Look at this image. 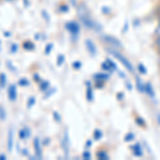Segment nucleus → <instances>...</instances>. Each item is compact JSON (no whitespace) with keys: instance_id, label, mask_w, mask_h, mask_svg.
<instances>
[{"instance_id":"1","label":"nucleus","mask_w":160,"mask_h":160,"mask_svg":"<svg viewBox=\"0 0 160 160\" xmlns=\"http://www.w3.org/2000/svg\"><path fill=\"white\" fill-rule=\"evenodd\" d=\"M107 51L110 53V55H112L113 57H114L117 60H118L121 62V63L123 64V66L125 68L127 71H129L130 73H133V66L132 64L130 63V61L128 60L127 58H126L125 56L122 55V53L118 51V49H114V48H107Z\"/></svg>"},{"instance_id":"2","label":"nucleus","mask_w":160,"mask_h":160,"mask_svg":"<svg viewBox=\"0 0 160 160\" xmlns=\"http://www.w3.org/2000/svg\"><path fill=\"white\" fill-rule=\"evenodd\" d=\"M105 43H107L109 45L110 48H114V49H122L123 48V44L118 38H114L113 35H104L102 37Z\"/></svg>"},{"instance_id":"3","label":"nucleus","mask_w":160,"mask_h":160,"mask_svg":"<svg viewBox=\"0 0 160 160\" xmlns=\"http://www.w3.org/2000/svg\"><path fill=\"white\" fill-rule=\"evenodd\" d=\"M65 28L68 30V32L71 33L72 35H78L79 34L80 27H79L78 22H68V24L65 25Z\"/></svg>"},{"instance_id":"4","label":"nucleus","mask_w":160,"mask_h":160,"mask_svg":"<svg viewBox=\"0 0 160 160\" xmlns=\"http://www.w3.org/2000/svg\"><path fill=\"white\" fill-rule=\"evenodd\" d=\"M8 97L11 102H15L17 99V90L15 84H11L8 89Z\"/></svg>"},{"instance_id":"5","label":"nucleus","mask_w":160,"mask_h":160,"mask_svg":"<svg viewBox=\"0 0 160 160\" xmlns=\"http://www.w3.org/2000/svg\"><path fill=\"white\" fill-rule=\"evenodd\" d=\"M33 146H34V149H35L37 158H42V148H41V142L38 140V138H34Z\"/></svg>"},{"instance_id":"6","label":"nucleus","mask_w":160,"mask_h":160,"mask_svg":"<svg viewBox=\"0 0 160 160\" xmlns=\"http://www.w3.org/2000/svg\"><path fill=\"white\" fill-rule=\"evenodd\" d=\"M86 46H87L88 50H89V52L91 53V55H92L93 57L96 56V52H97L96 47H95L94 43H93L91 40H87V41H86Z\"/></svg>"},{"instance_id":"7","label":"nucleus","mask_w":160,"mask_h":160,"mask_svg":"<svg viewBox=\"0 0 160 160\" xmlns=\"http://www.w3.org/2000/svg\"><path fill=\"white\" fill-rule=\"evenodd\" d=\"M13 149V129L10 128L9 133H8V151L11 153Z\"/></svg>"},{"instance_id":"8","label":"nucleus","mask_w":160,"mask_h":160,"mask_svg":"<svg viewBox=\"0 0 160 160\" xmlns=\"http://www.w3.org/2000/svg\"><path fill=\"white\" fill-rule=\"evenodd\" d=\"M136 84H137V88H138L139 92L140 93L145 92V84H144V82L141 80L140 77H138V76L136 77Z\"/></svg>"},{"instance_id":"9","label":"nucleus","mask_w":160,"mask_h":160,"mask_svg":"<svg viewBox=\"0 0 160 160\" xmlns=\"http://www.w3.org/2000/svg\"><path fill=\"white\" fill-rule=\"evenodd\" d=\"M29 137H30V130L28 127H24L19 131V138L22 139V140H25V139L29 138Z\"/></svg>"},{"instance_id":"10","label":"nucleus","mask_w":160,"mask_h":160,"mask_svg":"<svg viewBox=\"0 0 160 160\" xmlns=\"http://www.w3.org/2000/svg\"><path fill=\"white\" fill-rule=\"evenodd\" d=\"M145 93H148L149 96L155 100V92H154L153 87H152V84L149 83V82H148V83L145 84Z\"/></svg>"},{"instance_id":"11","label":"nucleus","mask_w":160,"mask_h":160,"mask_svg":"<svg viewBox=\"0 0 160 160\" xmlns=\"http://www.w3.org/2000/svg\"><path fill=\"white\" fill-rule=\"evenodd\" d=\"M132 149H133V154H135L136 156L141 157L142 155H143V151H142L141 146L139 145V144H135V145L132 146Z\"/></svg>"},{"instance_id":"12","label":"nucleus","mask_w":160,"mask_h":160,"mask_svg":"<svg viewBox=\"0 0 160 160\" xmlns=\"http://www.w3.org/2000/svg\"><path fill=\"white\" fill-rule=\"evenodd\" d=\"M22 47H24L26 50H33L34 49V44L31 42V41H25V42L22 43Z\"/></svg>"},{"instance_id":"13","label":"nucleus","mask_w":160,"mask_h":160,"mask_svg":"<svg viewBox=\"0 0 160 160\" xmlns=\"http://www.w3.org/2000/svg\"><path fill=\"white\" fill-rule=\"evenodd\" d=\"M97 158L102 159V160H108V159H109V156H108V154L106 153V152L100 151V152L97 153Z\"/></svg>"},{"instance_id":"14","label":"nucleus","mask_w":160,"mask_h":160,"mask_svg":"<svg viewBox=\"0 0 160 160\" xmlns=\"http://www.w3.org/2000/svg\"><path fill=\"white\" fill-rule=\"evenodd\" d=\"M48 87H49V82L48 81H43V82H41V84H40V89L42 90L43 92L47 91Z\"/></svg>"},{"instance_id":"15","label":"nucleus","mask_w":160,"mask_h":160,"mask_svg":"<svg viewBox=\"0 0 160 160\" xmlns=\"http://www.w3.org/2000/svg\"><path fill=\"white\" fill-rule=\"evenodd\" d=\"M7 118V112L4 110V108L2 106H0V120L1 121H4Z\"/></svg>"},{"instance_id":"16","label":"nucleus","mask_w":160,"mask_h":160,"mask_svg":"<svg viewBox=\"0 0 160 160\" xmlns=\"http://www.w3.org/2000/svg\"><path fill=\"white\" fill-rule=\"evenodd\" d=\"M6 82H7V76L3 73L0 74V86L3 88L6 86Z\"/></svg>"},{"instance_id":"17","label":"nucleus","mask_w":160,"mask_h":160,"mask_svg":"<svg viewBox=\"0 0 160 160\" xmlns=\"http://www.w3.org/2000/svg\"><path fill=\"white\" fill-rule=\"evenodd\" d=\"M93 136H94V140H99L100 138H102V131L99 129H95L94 133H93Z\"/></svg>"},{"instance_id":"18","label":"nucleus","mask_w":160,"mask_h":160,"mask_svg":"<svg viewBox=\"0 0 160 160\" xmlns=\"http://www.w3.org/2000/svg\"><path fill=\"white\" fill-rule=\"evenodd\" d=\"M18 84H19V86H22V87H27V86H29V84H30V82L28 81L26 78H22V79H19Z\"/></svg>"},{"instance_id":"19","label":"nucleus","mask_w":160,"mask_h":160,"mask_svg":"<svg viewBox=\"0 0 160 160\" xmlns=\"http://www.w3.org/2000/svg\"><path fill=\"white\" fill-rule=\"evenodd\" d=\"M35 104V98L34 97H30L29 100H28V102H27V107H28V109H30V108H32L33 106H34Z\"/></svg>"},{"instance_id":"20","label":"nucleus","mask_w":160,"mask_h":160,"mask_svg":"<svg viewBox=\"0 0 160 160\" xmlns=\"http://www.w3.org/2000/svg\"><path fill=\"white\" fill-rule=\"evenodd\" d=\"M87 98L89 102H91V100H93V93H92V89L91 88H88V92H87Z\"/></svg>"},{"instance_id":"21","label":"nucleus","mask_w":160,"mask_h":160,"mask_svg":"<svg viewBox=\"0 0 160 160\" xmlns=\"http://www.w3.org/2000/svg\"><path fill=\"white\" fill-rule=\"evenodd\" d=\"M138 68H139V71H140V73L141 74H143V75H146V73H148V71H146V68H145V66L143 65V64H139L138 65Z\"/></svg>"},{"instance_id":"22","label":"nucleus","mask_w":160,"mask_h":160,"mask_svg":"<svg viewBox=\"0 0 160 160\" xmlns=\"http://www.w3.org/2000/svg\"><path fill=\"white\" fill-rule=\"evenodd\" d=\"M63 62H64V56L60 55L58 57V59H57V64L60 66V65H62V63H63Z\"/></svg>"},{"instance_id":"23","label":"nucleus","mask_w":160,"mask_h":160,"mask_svg":"<svg viewBox=\"0 0 160 160\" xmlns=\"http://www.w3.org/2000/svg\"><path fill=\"white\" fill-rule=\"evenodd\" d=\"M7 66L9 68V69L10 71H12V72H16V68L13 66V64H12V62L11 61H8L7 62Z\"/></svg>"},{"instance_id":"24","label":"nucleus","mask_w":160,"mask_h":160,"mask_svg":"<svg viewBox=\"0 0 160 160\" xmlns=\"http://www.w3.org/2000/svg\"><path fill=\"white\" fill-rule=\"evenodd\" d=\"M52 44H48L47 46H46V49H45V53L46 55H49L50 51H51V48H52Z\"/></svg>"},{"instance_id":"25","label":"nucleus","mask_w":160,"mask_h":160,"mask_svg":"<svg viewBox=\"0 0 160 160\" xmlns=\"http://www.w3.org/2000/svg\"><path fill=\"white\" fill-rule=\"evenodd\" d=\"M136 122L139 124V126H141V127H144V126H145V122H144V121H142L140 118H136Z\"/></svg>"},{"instance_id":"26","label":"nucleus","mask_w":160,"mask_h":160,"mask_svg":"<svg viewBox=\"0 0 160 160\" xmlns=\"http://www.w3.org/2000/svg\"><path fill=\"white\" fill-rule=\"evenodd\" d=\"M73 68H76V69H79L80 68H81V63H80L79 61L74 62V63H73Z\"/></svg>"},{"instance_id":"27","label":"nucleus","mask_w":160,"mask_h":160,"mask_svg":"<svg viewBox=\"0 0 160 160\" xmlns=\"http://www.w3.org/2000/svg\"><path fill=\"white\" fill-rule=\"evenodd\" d=\"M82 157H83V159H90L91 158V155H90L89 152H84L83 154H82Z\"/></svg>"},{"instance_id":"28","label":"nucleus","mask_w":160,"mask_h":160,"mask_svg":"<svg viewBox=\"0 0 160 160\" xmlns=\"http://www.w3.org/2000/svg\"><path fill=\"white\" fill-rule=\"evenodd\" d=\"M17 47H18V46L16 45V44H13V45L11 46V52H16L17 51Z\"/></svg>"},{"instance_id":"29","label":"nucleus","mask_w":160,"mask_h":160,"mask_svg":"<svg viewBox=\"0 0 160 160\" xmlns=\"http://www.w3.org/2000/svg\"><path fill=\"white\" fill-rule=\"evenodd\" d=\"M53 117H55V120H56V121H58V122H60V121H61L60 114H59V113H57L56 111L53 112Z\"/></svg>"},{"instance_id":"30","label":"nucleus","mask_w":160,"mask_h":160,"mask_svg":"<svg viewBox=\"0 0 160 160\" xmlns=\"http://www.w3.org/2000/svg\"><path fill=\"white\" fill-rule=\"evenodd\" d=\"M155 44H156L157 47H158V46H160V35H159V37H156V41H155Z\"/></svg>"},{"instance_id":"31","label":"nucleus","mask_w":160,"mask_h":160,"mask_svg":"<svg viewBox=\"0 0 160 160\" xmlns=\"http://www.w3.org/2000/svg\"><path fill=\"white\" fill-rule=\"evenodd\" d=\"M133 139V136L131 135V133H129V135H128L127 137H125V140L126 141H129V140H132Z\"/></svg>"},{"instance_id":"32","label":"nucleus","mask_w":160,"mask_h":160,"mask_svg":"<svg viewBox=\"0 0 160 160\" xmlns=\"http://www.w3.org/2000/svg\"><path fill=\"white\" fill-rule=\"evenodd\" d=\"M42 13H43V16L46 18V20H47V22H49V17L47 16V13H46V11H42Z\"/></svg>"},{"instance_id":"33","label":"nucleus","mask_w":160,"mask_h":160,"mask_svg":"<svg viewBox=\"0 0 160 160\" xmlns=\"http://www.w3.org/2000/svg\"><path fill=\"white\" fill-rule=\"evenodd\" d=\"M7 159V156H4V155H0V160H6Z\"/></svg>"},{"instance_id":"34","label":"nucleus","mask_w":160,"mask_h":160,"mask_svg":"<svg viewBox=\"0 0 160 160\" xmlns=\"http://www.w3.org/2000/svg\"><path fill=\"white\" fill-rule=\"evenodd\" d=\"M157 121H158V124L160 125V113H158V114H157Z\"/></svg>"},{"instance_id":"35","label":"nucleus","mask_w":160,"mask_h":160,"mask_svg":"<svg viewBox=\"0 0 160 160\" xmlns=\"http://www.w3.org/2000/svg\"><path fill=\"white\" fill-rule=\"evenodd\" d=\"M22 151H24V152H22V154H25V155H28V153H27V149H22Z\"/></svg>"},{"instance_id":"36","label":"nucleus","mask_w":160,"mask_h":160,"mask_svg":"<svg viewBox=\"0 0 160 160\" xmlns=\"http://www.w3.org/2000/svg\"><path fill=\"white\" fill-rule=\"evenodd\" d=\"M4 35H6V37H10V33H7V32H4Z\"/></svg>"},{"instance_id":"37","label":"nucleus","mask_w":160,"mask_h":160,"mask_svg":"<svg viewBox=\"0 0 160 160\" xmlns=\"http://www.w3.org/2000/svg\"><path fill=\"white\" fill-rule=\"evenodd\" d=\"M158 53H159V56H160V46H158Z\"/></svg>"},{"instance_id":"38","label":"nucleus","mask_w":160,"mask_h":160,"mask_svg":"<svg viewBox=\"0 0 160 160\" xmlns=\"http://www.w3.org/2000/svg\"><path fill=\"white\" fill-rule=\"evenodd\" d=\"M0 46H1V41H0Z\"/></svg>"},{"instance_id":"39","label":"nucleus","mask_w":160,"mask_h":160,"mask_svg":"<svg viewBox=\"0 0 160 160\" xmlns=\"http://www.w3.org/2000/svg\"><path fill=\"white\" fill-rule=\"evenodd\" d=\"M8 1H12V0H8Z\"/></svg>"}]
</instances>
